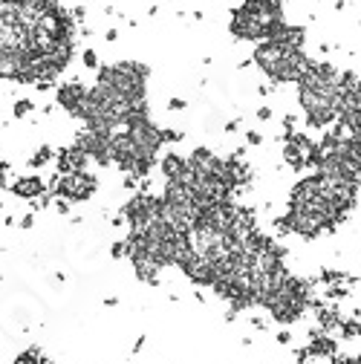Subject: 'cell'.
<instances>
[{
    "mask_svg": "<svg viewBox=\"0 0 361 364\" xmlns=\"http://www.w3.org/2000/svg\"><path fill=\"white\" fill-rule=\"evenodd\" d=\"M55 197L61 200H70V202H84L90 200L98 188V179L93 174H87V171H78V174H55L49 179L47 185Z\"/></svg>",
    "mask_w": 361,
    "mask_h": 364,
    "instance_id": "cell-2",
    "label": "cell"
},
{
    "mask_svg": "<svg viewBox=\"0 0 361 364\" xmlns=\"http://www.w3.org/2000/svg\"><path fill=\"white\" fill-rule=\"evenodd\" d=\"M55 211H58V214H70V200H61V197H55Z\"/></svg>",
    "mask_w": 361,
    "mask_h": 364,
    "instance_id": "cell-23",
    "label": "cell"
},
{
    "mask_svg": "<svg viewBox=\"0 0 361 364\" xmlns=\"http://www.w3.org/2000/svg\"><path fill=\"white\" fill-rule=\"evenodd\" d=\"M145 81H148V67L136 61H122L113 67H98V84H107L125 95L128 101L145 98Z\"/></svg>",
    "mask_w": 361,
    "mask_h": 364,
    "instance_id": "cell-1",
    "label": "cell"
},
{
    "mask_svg": "<svg viewBox=\"0 0 361 364\" xmlns=\"http://www.w3.org/2000/svg\"><path fill=\"white\" fill-rule=\"evenodd\" d=\"M306 352H309L312 358H332V355L338 352L335 335L321 332V329H312V338H309V344H306Z\"/></svg>",
    "mask_w": 361,
    "mask_h": 364,
    "instance_id": "cell-12",
    "label": "cell"
},
{
    "mask_svg": "<svg viewBox=\"0 0 361 364\" xmlns=\"http://www.w3.org/2000/svg\"><path fill=\"white\" fill-rule=\"evenodd\" d=\"M168 110H185V101H182V98H171V101H168Z\"/></svg>",
    "mask_w": 361,
    "mask_h": 364,
    "instance_id": "cell-28",
    "label": "cell"
},
{
    "mask_svg": "<svg viewBox=\"0 0 361 364\" xmlns=\"http://www.w3.org/2000/svg\"><path fill=\"white\" fill-rule=\"evenodd\" d=\"M171 142H182V130L162 128V145H171Z\"/></svg>",
    "mask_w": 361,
    "mask_h": 364,
    "instance_id": "cell-19",
    "label": "cell"
},
{
    "mask_svg": "<svg viewBox=\"0 0 361 364\" xmlns=\"http://www.w3.org/2000/svg\"><path fill=\"white\" fill-rule=\"evenodd\" d=\"M289 52L292 49H286L278 41H260L255 49V64L275 84H286V61H289Z\"/></svg>",
    "mask_w": 361,
    "mask_h": 364,
    "instance_id": "cell-3",
    "label": "cell"
},
{
    "mask_svg": "<svg viewBox=\"0 0 361 364\" xmlns=\"http://www.w3.org/2000/svg\"><path fill=\"white\" fill-rule=\"evenodd\" d=\"M286 220V225H289L292 234H301L306 237V240H312V237H318L321 231H324V225H321V220H315L312 214H303V211H292L283 217Z\"/></svg>",
    "mask_w": 361,
    "mask_h": 364,
    "instance_id": "cell-7",
    "label": "cell"
},
{
    "mask_svg": "<svg viewBox=\"0 0 361 364\" xmlns=\"http://www.w3.org/2000/svg\"><path fill=\"white\" fill-rule=\"evenodd\" d=\"M278 44H283L286 49H303V44H306V32H303V26H283V32H280L278 38H275Z\"/></svg>",
    "mask_w": 361,
    "mask_h": 364,
    "instance_id": "cell-14",
    "label": "cell"
},
{
    "mask_svg": "<svg viewBox=\"0 0 361 364\" xmlns=\"http://www.w3.org/2000/svg\"><path fill=\"white\" fill-rule=\"evenodd\" d=\"M162 174L168 182H185V185H191V165H188L185 156H179V153H168L162 159Z\"/></svg>",
    "mask_w": 361,
    "mask_h": 364,
    "instance_id": "cell-10",
    "label": "cell"
},
{
    "mask_svg": "<svg viewBox=\"0 0 361 364\" xmlns=\"http://www.w3.org/2000/svg\"><path fill=\"white\" fill-rule=\"evenodd\" d=\"M55 159V151L49 148V145H41L35 153H32V159H29V168H44V165H49Z\"/></svg>",
    "mask_w": 361,
    "mask_h": 364,
    "instance_id": "cell-15",
    "label": "cell"
},
{
    "mask_svg": "<svg viewBox=\"0 0 361 364\" xmlns=\"http://www.w3.org/2000/svg\"><path fill=\"white\" fill-rule=\"evenodd\" d=\"M72 18H75V21H84V18H87L84 6H75V9H72Z\"/></svg>",
    "mask_w": 361,
    "mask_h": 364,
    "instance_id": "cell-30",
    "label": "cell"
},
{
    "mask_svg": "<svg viewBox=\"0 0 361 364\" xmlns=\"http://www.w3.org/2000/svg\"><path fill=\"white\" fill-rule=\"evenodd\" d=\"M87 93H90V90H84L81 81H67V84H61L58 90H55V101H58L67 113L75 116V113H78V107L84 104Z\"/></svg>",
    "mask_w": 361,
    "mask_h": 364,
    "instance_id": "cell-8",
    "label": "cell"
},
{
    "mask_svg": "<svg viewBox=\"0 0 361 364\" xmlns=\"http://www.w3.org/2000/svg\"><path fill=\"white\" fill-rule=\"evenodd\" d=\"M272 118V107H260L257 110V122H269Z\"/></svg>",
    "mask_w": 361,
    "mask_h": 364,
    "instance_id": "cell-27",
    "label": "cell"
},
{
    "mask_svg": "<svg viewBox=\"0 0 361 364\" xmlns=\"http://www.w3.org/2000/svg\"><path fill=\"white\" fill-rule=\"evenodd\" d=\"M55 162H58V174H78V171H87L90 156L78 145H72V148H61L55 153Z\"/></svg>",
    "mask_w": 361,
    "mask_h": 364,
    "instance_id": "cell-9",
    "label": "cell"
},
{
    "mask_svg": "<svg viewBox=\"0 0 361 364\" xmlns=\"http://www.w3.org/2000/svg\"><path fill=\"white\" fill-rule=\"evenodd\" d=\"M84 67L98 70V55H95V49H84Z\"/></svg>",
    "mask_w": 361,
    "mask_h": 364,
    "instance_id": "cell-21",
    "label": "cell"
},
{
    "mask_svg": "<svg viewBox=\"0 0 361 364\" xmlns=\"http://www.w3.org/2000/svg\"><path fill=\"white\" fill-rule=\"evenodd\" d=\"M75 145H78L93 162H98V165L113 162V159H110V136H104V133H93V130L84 128L81 133H78V142H75Z\"/></svg>",
    "mask_w": 361,
    "mask_h": 364,
    "instance_id": "cell-5",
    "label": "cell"
},
{
    "mask_svg": "<svg viewBox=\"0 0 361 364\" xmlns=\"http://www.w3.org/2000/svg\"><path fill=\"white\" fill-rule=\"evenodd\" d=\"M289 341H292V332L289 329H280L278 332V344H289Z\"/></svg>",
    "mask_w": 361,
    "mask_h": 364,
    "instance_id": "cell-29",
    "label": "cell"
},
{
    "mask_svg": "<svg viewBox=\"0 0 361 364\" xmlns=\"http://www.w3.org/2000/svg\"><path fill=\"white\" fill-rule=\"evenodd\" d=\"M128 133L133 139V145H136L139 156H153L156 159V151L162 148V128H156L151 118H142L136 125H130Z\"/></svg>",
    "mask_w": 361,
    "mask_h": 364,
    "instance_id": "cell-4",
    "label": "cell"
},
{
    "mask_svg": "<svg viewBox=\"0 0 361 364\" xmlns=\"http://www.w3.org/2000/svg\"><path fill=\"white\" fill-rule=\"evenodd\" d=\"M130 263H133V272H136V278H139L142 283H159V269H162V266L153 260L151 252L130 258Z\"/></svg>",
    "mask_w": 361,
    "mask_h": 364,
    "instance_id": "cell-13",
    "label": "cell"
},
{
    "mask_svg": "<svg viewBox=\"0 0 361 364\" xmlns=\"http://www.w3.org/2000/svg\"><path fill=\"white\" fill-rule=\"evenodd\" d=\"M338 335H341V338H358V335H361V321H355V318H347V321H341V329H338Z\"/></svg>",
    "mask_w": 361,
    "mask_h": 364,
    "instance_id": "cell-16",
    "label": "cell"
},
{
    "mask_svg": "<svg viewBox=\"0 0 361 364\" xmlns=\"http://www.w3.org/2000/svg\"><path fill=\"white\" fill-rule=\"evenodd\" d=\"M295 125H298L295 116H283V130H286V133H295Z\"/></svg>",
    "mask_w": 361,
    "mask_h": 364,
    "instance_id": "cell-26",
    "label": "cell"
},
{
    "mask_svg": "<svg viewBox=\"0 0 361 364\" xmlns=\"http://www.w3.org/2000/svg\"><path fill=\"white\" fill-rule=\"evenodd\" d=\"M309 358H312V355H309V352H306V347H303V350H298V352H295V364H309Z\"/></svg>",
    "mask_w": 361,
    "mask_h": 364,
    "instance_id": "cell-24",
    "label": "cell"
},
{
    "mask_svg": "<svg viewBox=\"0 0 361 364\" xmlns=\"http://www.w3.org/2000/svg\"><path fill=\"white\" fill-rule=\"evenodd\" d=\"M0 3H6V0H0Z\"/></svg>",
    "mask_w": 361,
    "mask_h": 364,
    "instance_id": "cell-32",
    "label": "cell"
},
{
    "mask_svg": "<svg viewBox=\"0 0 361 364\" xmlns=\"http://www.w3.org/2000/svg\"><path fill=\"white\" fill-rule=\"evenodd\" d=\"M347 286H344V283H335V286H326V301H341V298H347Z\"/></svg>",
    "mask_w": 361,
    "mask_h": 364,
    "instance_id": "cell-18",
    "label": "cell"
},
{
    "mask_svg": "<svg viewBox=\"0 0 361 364\" xmlns=\"http://www.w3.org/2000/svg\"><path fill=\"white\" fill-rule=\"evenodd\" d=\"M32 110H35V104H32L29 98H21V101H15V107H12L15 118H24V116H29Z\"/></svg>",
    "mask_w": 361,
    "mask_h": 364,
    "instance_id": "cell-17",
    "label": "cell"
},
{
    "mask_svg": "<svg viewBox=\"0 0 361 364\" xmlns=\"http://www.w3.org/2000/svg\"><path fill=\"white\" fill-rule=\"evenodd\" d=\"M237 128H240V122H228V125H225V130H228V133H234Z\"/></svg>",
    "mask_w": 361,
    "mask_h": 364,
    "instance_id": "cell-31",
    "label": "cell"
},
{
    "mask_svg": "<svg viewBox=\"0 0 361 364\" xmlns=\"http://www.w3.org/2000/svg\"><path fill=\"white\" fill-rule=\"evenodd\" d=\"M110 258H113V260L128 258V249H125V240H116V243L110 246Z\"/></svg>",
    "mask_w": 361,
    "mask_h": 364,
    "instance_id": "cell-20",
    "label": "cell"
},
{
    "mask_svg": "<svg viewBox=\"0 0 361 364\" xmlns=\"http://www.w3.org/2000/svg\"><path fill=\"white\" fill-rule=\"evenodd\" d=\"M246 145H252V148H257V145H263V136H260L257 130H246Z\"/></svg>",
    "mask_w": 361,
    "mask_h": 364,
    "instance_id": "cell-22",
    "label": "cell"
},
{
    "mask_svg": "<svg viewBox=\"0 0 361 364\" xmlns=\"http://www.w3.org/2000/svg\"><path fill=\"white\" fill-rule=\"evenodd\" d=\"M179 269L185 272V278L191 283H197V286H214V281H217V263L199 258V255H191Z\"/></svg>",
    "mask_w": 361,
    "mask_h": 364,
    "instance_id": "cell-6",
    "label": "cell"
},
{
    "mask_svg": "<svg viewBox=\"0 0 361 364\" xmlns=\"http://www.w3.org/2000/svg\"><path fill=\"white\" fill-rule=\"evenodd\" d=\"M9 191H12L15 197H21V200H35V197H41L44 191H49L47 188V182L41 179L38 174H26V176H18L12 185H9Z\"/></svg>",
    "mask_w": 361,
    "mask_h": 364,
    "instance_id": "cell-11",
    "label": "cell"
},
{
    "mask_svg": "<svg viewBox=\"0 0 361 364\" xmlns=\"http://www.w3.org/2000/svg\"><path fill=\"white\" fill-rule=\"evenodd\" d=\"M18 225H21V228H32V225H35V214H24Z\"/></svg>",
    "mask_w": 361,
    "mask_h": 364,
    "instance_id": "cell-25",
    "label": "cell"
}]
</instances>
